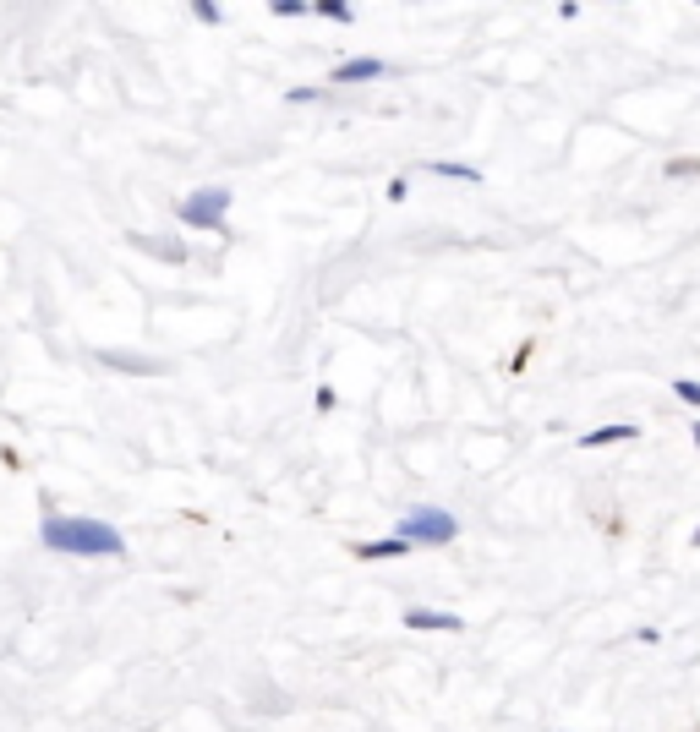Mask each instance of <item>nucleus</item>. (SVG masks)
I'll use <instances>...</instances> for the list:
<instances>
[{
	"mask_svg": "<svg viewBox=\"0 0 700 732\" xmlns=\"http://www.w3.org/2000/svg\"><path fill=\"white\" fill-rule=\"evenodd\" d=\"M38 541L49 552H66V558H120L126 552V536L104 520H88V514H49L38 525Z\"/></svg>",
	"mask_w": 700,
	"mask_h": 732,
	"instance_id": "obj_1",
	"label": "nucleus"
},
{
	"mask_svg": "<svg viewBox=\"0 0 700 732\" xmlns=\"http://www.w3.org/2000/svg\"><path fill=\"white\" fill-rule=\"evenodd\" d=\"M394 536H405L411 547H449V541L460 536V520H454L449 509H433V503H416V509H405V514H400Z\"/></svg>",
	"mask_w": 700,
	"mask_h": 732,
	"instance_id": "obj_2",
	"label": "nucleus"
},
{
	"mask_svg": "<svg viewBox=\"0 0 700 732\" xmlns=\"http://www.w3.org/2000/svg\"><path fill=\"white\" fill-rule=\"evenodd\" d=\"M225 213H230V191L225 186H197L192 197L175 202V219L192 224V230H225Z\"/></svg>",
	"mask_w": 700,
	"mask_h": 732,
	"instance_id": "obj_3",
	"label": "nucleus"
},
{
	"mask_svg": "<svg viewBox=\"0 0 700 732\" xmlns=\"http://www.w3.org/2000/svg\"><path fill=\"white\" fill-rule=\"evenodd\" d=\"M405 629H416V634H460L465 618L460 613H438V607H411L405 613Z\"/></svg>",
	"mask_w": 700,
	"mask_h": 732,
	"instance_id": "obj_4",
	"label": "nucleus"
},
{
	"mask_svg": "<svg viewBox=\"0 0 700 732\" xmlns=\"http://www.w3.org/2000/svg\"><path fill=\"white\" fill-rule=\"evenodd\" d=\"M389 66L378 60V55H356V60H340L334 71H329V82H340V88H350V82H378Z\"/></svg>",
	"mask_w": 700,
	"mask_h": 732,
	"instance_id": "obj_5",
	"label": "nucleus"
},
{
	"mask_svg": "<svg viewBox=\"0 0 700 732\" xmlns=\"http://www.w3.org/2000/svg\"><path fill=\"white\" fill-rule=\"evenodd\" d=\"M635 438H641V427H635V421H613V427L586 432V438H580V448H608V443H635Z\"/></svg>",
	"mask_w": 700,
	"mask_h": 732,
	"instance_id": "obj_6",
	"label": "nucleus"
},
{
	"mask_svg": "<svg viewBox=\"0 0 700 732\" xmlns=\"http://www.w3.org/2000/svg\"><path fill=\"white\" fill-rule=\"evenodd\" d=\"M405 552H416L405 536H378V541L356 547V558H367V563H383V558H405Z\"/></svg>",
	"mask_w": 700,
	"mask_h": 732,
	"instance_id": "obj_7",
	"label": "nucleus"
},
{
	"mask_svg": "<svg viewBox=\"0 0 700 732\" xmlns=\"http://www.w3.org/2000/svg\"><path fill=\"white\" fill-rule=\"evenodd\" d=\"M422 170H427V175H444V180H465V186H476V180H482V170H476V164H454V159H427Z\"/></svg>",
	"mask_w": 700,
	"mask_h": 732,
	"instance_id": "obj_8",
	"label": "nucleus"
},
{
	"mask_svg": "<svg viewBox=\"0 0 700 732\" xmlns=\"http://www.w3.org/2000/svg\"><path fill=\"white\" fill-rule=\"evenodd\" d=\"M99 361H104V366H115V372H159V361H142V356H120V350H99Z\"/></svg>",
	"mask_w": 700,
	"mask_h": 732,
	"instance_id": "obj_9",
	"label": "nucleus"
},
{
	"mask_svg": "<svg viewBox=\"0 0 700 732\" xmlns=\"http://www.w3.org/2000/svg\"><path fill=\"white\" fill-rule=\"evenodd\" d=\"M137 246H142V252H153V257H170V263H181V257H186L175 241H159V235H137Z\"/></svg>",
	"mask_w": 700,
	"mask_h": 732,
	"instance_id": "obj_10",
	"label": "nucleus"
},
{
	"mask_svg": "<svg viewBox=\"0 0 700 732\" xmlns=\"http://www.w3.org/2000/svg\"><path fill=\"white\" fill-rule=\"evenodd\" d=\"M312 11H318V16H329V22H356V5H345V0H318Z\"/></svg>",
	"mask_w": 700,
	"mask_h": 732,
	"instance_id": "obj_11",
	"label": "nucleus"
},
{
	"mask_svg": "<svg viewBox=\"0 0 700 732\" xmlns=\"http://www.w3.org/2000/svg\"><path fill=\"white\" fill-rule=\"evenodd\" d=\"M674 394H679L684 405H695V410H700V383H695V377H674Z\"/></svg>",
	"mask_w": 700,
	"mask_h": 732,
	"instance_id": "obj_12",
	"label": "nucleus"
},
{
	"mask_svg": "<svg viewBox=\"0 0 700 732\" xmlns=\"http://www.w3.org/2000/svg\"><path fill=\"white\" fill-rule=\"evenodd\" d=\"M312 5L307 0H274V16H307Z\"/></svg>",
	"mask_w": 700,
	"mask_h": 732,
	"instance_id": "obj_13",
	"label": "nucleus"
},
{
	"mask_svg": "<svg viewBox=\"0 0 700 732\" xmlns=\"http://www.w3.org/2000/svg\"><path fill=\"white\" fill-rule=\"evenodd\" d=\"M192 16H197V22H219V16H225V11H219V5H214V0H197V5H192Z\"/></svg>",
	"mask_w": 700,
	"mask_h": 732,
	"instance_id": "obj_14",
	"label": "nucleus"
},
{
	"mask_svg": "<svg viewBox=\"0 0 700 732\" xmlns=\"http://www.w3.org/2000/svg\"><path fill=\"white\" fill-rule=\"evenodd\" d=\"M405 191H411V180H405V175H394V180H389V202H405Z\"/></svg>",
	"mask_w": 700,
	"mask_h": 732,
	"instance_id": "obj_15",
	"label": "nucleus"
},
{
	"mask_svg": "<svg viewBox=\"0 0 700 732\" xmlns=\"http://www.w3.org/2000/svg\"><path fill=\"white\" fill-rule=\"evenodd\" d=\"M285 98H290V104H312V98H318V88H290Z\"/></svg>",
	"mask_w": 700,
	"mask_h": 732,
	"instance_id": "obj_16",
	"label": "nucleus"
},
{
	"mask_svg": "<svg viewBox=\"0 0 700 732\" xmlns=\"http://www.w3.org/2000/svg\"><path fill=\"white\" fill-rule=\"evenodd\" d=\"M690 438H695V443H700V421H695V427H690Z\"/></svg>",
	"mask_w": 700,
	"mask_h": 732,
	"instance_id": "obj_17",
	"label": "nucleus"
},
{
	"mask_svg": "<svg viewBox=\"0 0 700 732\" xmlns=\"http://www.w3.org/2000/svg\"><path fill=\"white\" fill-rule=\"evenodd\" d=\"M695 547H700V525H695Z\"/></svg>",
	"mask_w": 700,
	"mask_h": 732,
	"instance_id": "obj_18",
	"label": "nucleus"
}]
</instances>
